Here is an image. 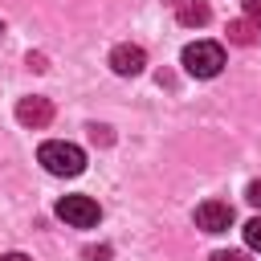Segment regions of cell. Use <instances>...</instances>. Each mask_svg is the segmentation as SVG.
<instances>
[{
  "label": "cell",
  "instance_id": "9a60e30c",
  "mask_svg": "<svg viewBox=\"0 0 261 261\" xmlns=\"http://www.w3.org/2000/svg\"><path fill=\"white\" fill-rule=\"evenodd\" d=\"M86 257H90V261H106V257H110V249H106V245H98V249H86Z\"/></svg>",
  "mask_w": 261,
  "mask_h": 261
},
{
  "label": "cell",
  "instance_id": "2e32d148",
  "mask_svg": "<svg viewBox=\"0 0 261 261\" xmlns=\"http://www.w3.org/2000/svg\"><path fill=\"white\" fill-rule=\"evenodd\" d=\"M0 261H29V257H24V253H4Z\"/></svg>",
  "mask_w": 261,
  "mask_h": 261
},
{
  "label": "cell",
  "instance_id": "3957f363",
  "mask_svg": "<svg viewBox=\"0 0 261 261\" xmlns=\"http://www.w3.org/2000/svg\"><path fill=\"white\" fill-rule=\"evenodd\" d=\"M53 212H57L65 224H73V228H94V224L102 220V208H98V200H90V196H61Z\"/></svg>",
  "mask_w": 261,
  "mask_h": 261
},
{
  "label": "cell",
  "instance_id": "6da1fadb",
  "mask_svg": "<svg viewBox=\"0 0 261 261\" xmlns=\"http://www.w3.org/2000/svg\"><path fill=\"white\" fill-rule=\"evenodd\" d=\"M37 163H41L49 175H82V171H86V151H82L77 143L49 139V143H41Z\"/></svg>",
  "mask_w": 261,
  "mask_h": 261
},
{
  "label": "cell",
  "instance_id": "8992f818",
  "mask_svg": "<svg viewBox=\"0 0 261 261\" xmlns=\"http://www.w3.org/2000/svg\"><path fill=\"white\" fill-rule=\"evenodd\" d=\"M232 224V208L224 204V200H204V204H196V228H204V232H224Z\"/></svg>",
  "mask_w": 261,
  "mask_h": 261
},
{
  "label": "cell",
  "instance_id": "30bf717a",
  "mask_svg": "<svg viewBox=\"0 0 261 261\" xmlns=\"http://www.w3.org/2000/svg\"><path fill=\"white\" fill-rule=\"evenodd\" d=\"M245 200H249L253 208H261V179H253V184L245 188Z\"/></svg>",
  "mask_w": 261,
  "mask_h": 261
},
{
  "label": "cell",
  "instance_id": "52a82bcc",
  "mask_svg": "<svg viewBox=\"0 0 261 261\" xmlns=\"http://www.w3.org/2000/svg\"><path fill=\"white\" fill-rule=\"evenodd\" d=\"M208 4L204 0H188V4H179V24H188V29H196V24H208Z\"/></svg>",
  "mask_w": 261,
  "mask_h": 261
},
{
  "label": "cell",
  "instance_id": "7a4b0ae2",
  "mask_svg": "<svg viewBox=\"0 0 261 261\" xmlns=\"http://www.w3.org/2000/svg\"><path fill=\"white\" fill-rule=\"evenodd\" d=\"M179 61H184V69H188L192 77H216V73L224 69V49H220L216 41H192Z\"/></svg>",
  "mask_w": 261,
  "mask_h": 261
},
{
  "label": "cell",
  "instance_id": "4fadbf2b",
  "mask_svg": "<svg viewBox=\"0 0 261 261\" xmlns=\"http://www.w3.org/2000/svg\"><path fill=\"white\" fill-rule=\"evenodd\" d=\"M29 69H37V73H45V69H49V61H45V53H29Z\"/></svg>",
  "mask_w": 261,
  "mask_h": 261
},
{
  "label": "cell",
  "instance_id": "7c38bea8",
  "mask_svg": "<svg viewBox=\"0 0 261 261\" xmlns=\"http://www.w3.org/2000/svg\"><path fill=\"white\" fill-rule=\"evenodd\" d=\"M212 261H245V253H237V249H216Z\"/></svg>",
  "mask_w": 261,
  "mask_h": 261
},
{
  "label": "cell",
  "instance_id": "ba28073f",
  "mask_svg": "<svg viewBox=\"0 0 261 261\" xmlns=\"http://www.w3.org/2000/svg\"><path fill=\"white\" fill-rule=\"evenodd\" d=\"M228 41L232 45H253L257 41V24L253 20H232L228 24Z\"/></svg>",
  "mask_w": 261,
  "mask_h": 261
},
{
  "label": "cell",
  "instance_id": "5b68a950",
  "mask_svg": "<svg viewBox=\"0 0 261 261\" xmlns=\"http://www.w3.org/2000/svg\"><path fill=\"white\" fill-rule=\"evenodd\" d=\"M16 122L20 126H29V130H45L49 122H53V102L49 98H20L16 102Z\"/></svg>",
  "mask_w": 261,
  "mask_h": 261
},
{
  "label": "cell",
  "instance_id": "9c48e42d",
  "mask_svg": "<svg viewBox=\"0 0 261 261\" xmlns=\"http://www.w3.org/2000/svg\"><path fill=\"white\" fill-rule=\"evenodd\" d=\"M241 232H245V245L261 253V216H253V220H249V224H245Z\"/></svg>",
  "mask_w": 261,
  "mask_h": 261
},
{
  "label": "cell",
  "instance_id": "8fae6325",
  "mask_svg": "<svg viewBox=\"0 0 261 261\" xmlns=\"http://www.w3.org/2000/svg\"><path fill=\"white\" fill-rule=\"evenodd\" d=\"M245 16H249V20L261 29V0H245Z\"/></svg>",
  "mask_w": 261,
  "mask_h": 261
},
{
  "label": "cell",
  "instance_id": "277c9868",
  "mask_svg": "<svg viewBox=\"0 0 261 261\" xmlns=\"http://www.w3.org/2000/svg\"><path fill=\"white\" fill-rule=\"evenodd\" d=\"M110 69L118 73V77H139L143 69H147V53H143V45H114L110 49Z\"/></svg>",
  "mask_w": 261,
  "mask_h": 261
},
{
  "label": "cell",
  "instance_id": "5bb4252c",
  "mask_svg": "<svg viewBox=\"0 0 261 261\" xmlns=\"http://www.w3.org/2000/svg\"><path fill=\"white\" fill-rule=\"evenodd\" d=\"M90 139L94 143H110V126H90Z\"/></svg>",
  "mask_w": 261,
  "mask_h": 261
}]
</instances>
